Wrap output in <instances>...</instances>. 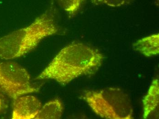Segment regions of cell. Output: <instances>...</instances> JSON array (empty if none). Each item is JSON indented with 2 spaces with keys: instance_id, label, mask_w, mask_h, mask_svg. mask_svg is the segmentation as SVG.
I'll return each instance as SVG.
<instances>
[{
  "instance_id": "obj_1",
  "label": "cell",
  "mask_w": 159,
  "mask_h": 119,
  "mask_svg": "<svg viewBox=\"0 0 159 119\" xmlns=\"http://www.w3.org/2000/svg\"><path fill=\"white\" fill-rule=\"evenodd\" d=\"M103 59L97 49L81 43H73L57 54L36 79H51L66 85L82 75L95 73Z\"/></svg>"
},
{
  "instance_id": "obj_2",
  "label": "cell",
  "mask_w": 159,
  "mask_h": 119,
  "mask_svg": "<svg viewBox=\"0 0 159 119\" xmlns=\"http://www.w3.org/2000/svg\"><path fill=\"white\" fill-rule=\"evenodd\" d=\"M51 7L30 25L0 38V58L8 60L24 56L35 48L43 39L60 33L55 11Z\"/></svg>"
},
{
  "instance_id": "obj_3",
  "label": "cell",
  "mask_w": 159,
  "mask_h": 119,
  "mask_svg": "<svg viewBox=\"0 0 159 119\" xmlns=\"http://www.w3.org/2000/svg\"><path fill=\"white\" fill-rule=\"evenodd\" d=\"M81 98L93 111L102 118L131 119L133 109L129 96L121 89L109 88L86 90Z\"/></svg>"
},
{
  "instance_id": "obj_4",
  "label": "cell",
  "mask_w": 159,
  "mask_h": 119,
  "mask_svg": "<svg viewBox=\"0 0 159 119\" xmlns=\"http://www.w3.org/2000/svg\"><path fill=\"white\" fill-rule=\"evenodd\" d=\"M0 88L13 100L21 96L38 92L39 89L32 83L28 71L11 62H0Z\"/></svg>"
},
{
  "instance_id": "obj_5",
  "label": "cell",
  "mask_w": 159,
  "mask_h": 119,
  "mask_svg": "<svg viewBox=\"0 0 159 119\" xmlns=\"http://www.w3.org/2000/svg\"><path fill=\"white\" fill-rule=\"evenodd\" d=\"M41 107V103L35 97L21 96L14 99L12 119H35Z\"/></svg>"
},
{
  "instance_id": "obj_6",
  "label": "cell",
  "mask_w": 159,
  "mask_h": 119,
  "mask_svg": "<svg viewBox=\"0 0 159 119\" xmlns=\"http://www.w3.org/2000/svg\"><path fill=\"white\" fill-rule=\"evenodd\" d=\"M159 84L157 78L154 79L149 90L143 99V117L148 118L158 110Z\"/></svg>"
},
{
  "instance_id": "obj_7",
  "label": "cell",
  "mask_w": 159,
  "mask_h": 119,
  "mask_svg": "<svg viewBox=\"0 0 159 119\" xmlns=\"http://www.w3.org/2000/svg\"><path fill=\"white\" fill-rule=\"evenodd\" d=\"M134 49L146 57L158 55L159 34H154L145 37L133 43Z\"/></svg>"
},
{
  "instance_id": "obj_8",
  "label": "cell",
  "mask_w": 159,
  "mask_h": 119,
  "mask_svg": "<svg viewBox=\"0 0 159 119\" xmlns=\"http://www.w3.org/2000/svg\"><path fill=\"white\" fill-rule=\"evenodd\" d=\"M64 109V105L61 100L58 98H55L45 103L41 107L35 119H60L62 116Z\"/></svg>"
},
{
  "instance_id": "obj_9",
  "label": "cell",
  "mask_w": 159,
  "mask_h": 119,
  "mask_svg": "<svg viewBox=\"0 0 159 119\" xmlns=\"http://www.w3.org/2000/svg\"><path fill=\"white\" fill-rule=\"evenodd\" d=\"M58 4L70 16H74L79 11L84 0H56Z\"/></svg>"
},
{
  "instance_id": "obj_10",
  "label": "cell",
  "mask_w": 159,
  "mask_h": 119,
  "mask_svg": "<svg viewBox=\"0 0 159 119\" xmlns=\"http://www.w3.org/2000/svg\"><path fill=\"white\" fill-rule=\"evenodd\" d=\"M132 0H103V3L113 7H120L127 4Z\"/></svg>"
},
{
  "instance_id": "obj_11",
  "label": "cell",
  "mask_w": 159,
  "mask_h": 119,
  "mask_svg": "<svg viewBox=\"0 0 159 119\" xmlns=\"http://www.w3.org/2000/svg\"><path fill=\"white\" fill-rule=\"evenodd\" d=\"M103 0H92V2L95 5H99L103 3Z\"/></svg>"
},
{
  "instance_id": "obj_12",
  "label": "cell",
  "mask_w": 159,
  "mask_h": 119,
  "mask_svg": "<svg viewBox=\"0 0 159 119\" xmlns=\"http://www.w3.org/2000/svg\"><path fill=\"white\" fill-rule=\"evenodd\" d=\"M1 109H2V101L0 98V111H1Z\"/></svg>"
}]
</instances>
